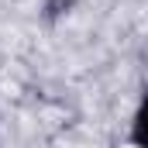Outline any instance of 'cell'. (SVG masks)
<instances>
[{"label": "cell", "instance_id": "obj_1", "mask_svg": "<svg viewBox=\"0 0 148 148\" xmlns=\"http://www.w3.org/2000/svg\"><path fill=\"white\" fill-rule=\"evenodd\" d=\"M127 141L134 148H148V86L141 90V100H138V110L131 117V131H127Z\"/></svg>", "mask_w": 148, "mask_h": 148}, {"label": "cell", "instance_id": "obj_2", "mask_svg": "<svg viewBox=\"0 0 148 148\" xmlns=\"http://www.w3.org/2000/svg\"><path fill=\"white\" fill-rule=\"evenodd\" d=\"M69 7H73V0H45V17L55 21V17H62Z\"/></svg>", "mask_w": 148, "mask_h": 148}]
</instances>
